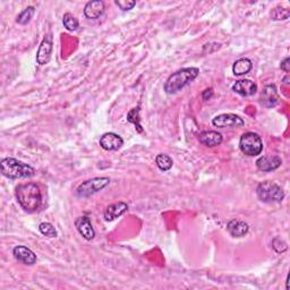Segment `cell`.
I'll list each match as a JSON object with an SVG mask.
<instances>
[{"label": "cell", "mask_w": 290, "mask_h": 290, "mask_svg": "<svg viewBox=\"0 0 290 290\" xmlns=\"http://www.w3.org/2000/svg\"><path fill=\"white\" fill-rule=\"evenodd\" d=\"M16 199L24 211L29 213L35 212L42 202L41 190L34 183L21 184L16 187Z\"/></svg>", "instance_id": "1"}, {"label": "cell", "mask_w": 290, "mask_h": 290, "mask_svg": "<svg viewBox=\"0 0 290 290\" xmlns=\"http://www.w3.org/2000/svg\"><path fill=\"white\" fill-rule=\"evenodd\" d=\"M200 74V69L196 67L182 68L176 73L169 76L165 83V91L167 94H176L177 92L183 90L186 85L193 82Z\"/></svg>", "instance_id": "2"}, {"label": "cell", "mask_w": 290, "mask_h": 290, "mask_svg": "<svg viewBox=\"0 0 290 290\" xmlns=\"http://www.w3.org/2000/svg\"><path fill=\"white\" fill-rule=\"evenodd\" d=\"M2 173L9 179H21L33 177L35 170L33 167L14 158H5L2 160Z\"/></svg>", "instance_id": "3"}, {"label": "cell", "mask_w": 290, "mask_h": 290, "mask_svg": "<svg viewBox=\"0 0 290 290\" xmlns=\"http://www.w3.org/2000/svg\"><path fill=\"white\" fill-rule=\"evenodd\" d=\"M256 194L262 202L264 203H272V202H281L284 198L282 188L278 184L266 180L259 184L256 188Z\"/></svg>", "instance_id": "4"}, {"label": "cell", "mask_w": 290, "mask_h": 290, "mask_svg": "<svg viewBox=\"0 0 290 290\" xmlns=\"http://www.w3.org/2000/svg\"><path fill=\"white\" fill-rule=\"evenodd\" d=\"M109 184H110V178L108 177H96L85 180L76 188V195L79 198H89L105 189Z\"/></svg>", "instance_id": "5"}, {"label": "cell", "mask_w": 290, "mask_h": 290, "mask_svg": "<svg viewBox=\"0 0 290 290\" xmlns=\"http://www.w3.org/2000/svg\"><path fill=\"white\" fill-rule=\"evenodd\" d=\"M239 147L244 154L256 157L261 154L262 150H263V142L256 133L248 132L242 135L239 141Z\"/></svg>", "instance_id": "6"}, {"label": "cell", "mask_w": 290, "mask_h": 290, "mask_svg": "<svg viewBox=\"0 0 290 290\" xmlns=\"http://www.w3.org/2000/svg\"><path fill=\"white\" fill-rule=\"evenodd\" d=\"M213 126L218 128H226V127H242L245 125L243 118H240L237 114L234 113H222L215 117L212 120Z\"/></svg>", "instance_id": "7"}, {"label": "cell", "mask_w": 290, "mask_h": 290, "mask_svg": "<svg viewBox=\"0 0 290 290\" xmlns=\"http://www.w3.org/2000/svg\"><path fill=\"white\" fill-rule=\"evenodd\" d=\"M53 49V43H52V35L51 33L47 34L41 42L39 47V50L36 53V62L39 65H47L50 62L51 53Z\"/></svg>", "instance_id": "8"}, {"label": "cell", "mask_w": 290, "mask_h": 290, "mask_svg": "<svg viewBox=\"0 0 290 290\" xmlns=\"http://www.w3.org/2000/svg\"><path fill=\"white\" fill-rule=\"evenodd\" d=\"M14 257L25 265H33L36 263V255L34 252L23 245H18L13 249Z\"/></svg>", "instance_id": "9"}, {"label": "cell", "mask_w": 290, "mask_h": 290, "mask_svg": "<svg viewBox=\"0 0 290 290\" xmlns=\"http://www.w3.org/2000/svg\"><path fill=\"white\" fill-rule=\"evenodd\" d=\"M261 105L265 108H273L278 105L279 102V94L277 91L276 85L270 84L266 85L260 96Z\"/></svg>", "instance_id": "10"}, {"label": "cell", "mask_w": 290, "mask_h": 290, "mask_svg": "<svg viewBox=\"0 0 290 290\" xmlns=\"http://www.w3.org/2000/svg\"><path fill=\"white\" fill-rule=\"evenodd\" d=\"M123 144L124 140L116 133H106L100 139V145L106 151H117Z\"/></svg>", "instance_id": "11"}, {"label": "cell", "mask_w": 290, "mask_h": 290, "mask_svg": "<svg viewBox=\"0 0 290 290\" xmlns=\"http://www.w3.org/2000/svg\"><path fill=\"white\" fill-rule=\"evenodd\" d=\"M75 226L78 228L79 233L82 235V237L86 240H92L95 237V231L92 227L90 218L87 216H82L76 219Z\"/></svg>", "instance_id": "12"}, {"label": "cell", "mask_w": 290, "mask_h": 290, "mask_svg": "<svg viewBox=\"0 0 290 290\" xmlns=\"http://www.w3.org/2000/svg\"><path fill=\"white\" fill-rule=\"evenodd\" d=\"M281 163H282L281 158H279L278 156H271V157L265 156L257 159L256 167L259 168L261 171L270 172L273 170H277V169L281 166Z\"/></svg>", "instance_id": "13"}, {"label": "cell", "mask_w": 290, "mask_h": 290, "mask_svg": "<svg viewBox=\"0 0 290 290\" xmlns=\"http://www.w3.org/2000/svg\"><path fill=\"white\" fill-rule=\"evenodd\" d=\"M233 90L242 96H250L256 93L257 85L250 80H240L234 84Z\"/></svg>", "instance_id": "14"}, {"label": "cell", "mask_w": 290, "mask_h": 290, "mask_svg": "<svg viewBox=\"0 0 290 290\" xmlns=\"http://www.w3.org/2000/svg\"><path fill=\"white\" fill-rule=\"evenodd\" d=\"M127 210L128 205L126 204L125 202H116V203H112L107 206L103 217H105L106 221H113L116 220L117 218L122 217Z\"/></svg>", "instance_id": "15"}, {"label": "cell", "mask_w": 290, "mask_h": 290, "mask_svg": "<svg viewBox=\"0 0 290 290\" xmlns=\"http://www.w3.org/2000/svg\"><path fill=\"white\" fill-rule=\"evenodd\" d=\"M105 13V3L101 0H93L89 2L84 7V15L89 20H96Z\"/></svg>", "instance_id": "16"}, {"label": "cell", "mask_w": 290, "mask_h": 290, "mask_svg": "<svg viewBox=\"0 0 290 290\" xmlns=\"http://www.w3.org/2000/svg\"><path fill=\"white\" fill-rule=\"evenodd\" d=\"M199 141L207 147H215L222 143V135L216 130H205L199 135Z\"/></svg>", "instance_id": "17"}, {"label": "cell", "mask_w": 290, "mask_h": 290, "mask_svg": "<svg viewBox=\"0 0 290 290\" xmlns=\"http://www.w3.org/2000/svg\"><path fill=\"white\" fill-rule=\"evenodd\" d=\"M227 230L229 231V234H230L233 237L239 238V237L245 236V235L248 233L249 227H248V224L244 222V221L231 220L230 222L227 224Z\"/></svg>", "instance_id": "18"}, {"label": "cell", "mask_w": 290, "mask_h": 290, "mask_svg": "<svg viewBox=\"0 0 290 290\" xmlns=\"http://www.w3.org/2000/svg\"><path fill=\"white\" fill-rule=\"evenodd\" d=\"M253 64H252L250 59L248 58H240L233 65V73L236 76H243L248 74L250 72Z\"/></svg>", "instance_id": "19"}, {"label": "cell", "mask_w": 290, "mask_h": 290, "mask_svg": "<svg viewBox=\"0 0 290 290\" xmlns=\"http://www.w3.org/2000/svg\"><path fill=\"white\" fill-rule=\"evenodd\" d=\"M156 163H157V166H158L159 169H160V170L168 171V170H170V169L172 168L173 161H172V159L170 157L161 153V154H158L157 156Z\"/></svg>", "instance_id": "20"}, {"label": "cell", "mask_w": 290, "mask_h": 290, "mask_svg": "<svg viewBox=\"0 0 290 290\" xmlns=\"http://www.w3.org/2000/svg\"><path fill=\"white\" fill-rule=\"evenodd\" d=\"M34 14H35L34 7H32V6L27 7L17 16V20H16V22H17V23L21 25H26L27 23H30V21L32 20V17H33Z\"/></svg>", "instance_id": "21"}, {"label": "cell", "mask_w": 290, "mask_h": 290, "mask_svg": "<svg viewBox=\"0 0 290 290\" xmlns=\"http://www.w3.org/2000/svg\"><path fill=\"white\" fill-rule=\"evenodd\" d=\"M127 120L129 123H132L135 125V128L138 129L139 133L143 132V128L141 126V118H140V108H133L127 114Z\"/></svg>", "instance_id": "22"}, {"label": "cell", "mask_w": 290, "mask_h": 290, "mask_svg": "<svg viewBox=\"0 0 290 290\" xmlns=\"http://www.w3.org/2000/svg\"><path fill=\"white\" fill-rule=\"evenodd\" d=\"M63 24L66 27L68 31H76L79 29L80 23L78 18H75V16L70 13H66L63 17Z\"/></svg>", "instance_id": "23"}, {"label": "cell", "mask_w": 290, "mask_h": 290, "mask_svg": "<svg viewBox=\"0 0 290 290\" xmlns=\"http://www.w3.org/2000/svg\"><path fill=\"white\" fill-rule=\"evenodd\" d=\"M39 230L43 235V236H46V237L54 238V237L58 236V233L56 230V228H54L53 224H51L50 222H42V223H40Z\"/></svg>", "instance_id": "24"}, {"label": "cell", "mask_w": 290, "mask_h": 290, "mask_svg": "<svg viewBox=\"0 0 290 290\" xmlns=\"http://www.w3.org/2000/svg\"><path fill=\"white\" fill-rule=\"evenodd\" d=\"M289 16H290L289 9L282 7H277L273 9L271 13V17L275 21H286L289 18Z\"/></svg>", "instance_id": "25"}, {"label": "cell", "mask_w": 290, "mask_h": 290, "mask_svg": "<svg viewBox=\"0 0 290 290\" xmlns=\"http://www.w3.org/2000/svg\"><path fill=\"white\" fill-rule=\"evenodd\" d=\"M114 4H116L120 9L124 10V12H127V10L134 8L136 2H134V0H116Z\"/></svg>", "instance_id": "26"}, {"label": "cell", "mask_w": 290, "mask_h": 290, "mask_svg": "<svg viewBox=\"0 0 290 290\" xmlns=\"http://www.w3.org/2000/svg\"><path fill=\"white\" fill-rule=\"evenodd\" d=\"M272 246L277 253H283L284 250H287L288 246L287 244L283 242V240L280 237H277L275 240L272 242Z\"/></svg>", "instance_id": "27"}, {"label": "cell", "mask_w": 290, "mask_h": 290, "mask_svg": "<svg viewBox=\"0 0 290 290\" xmlns=\"http://www.w3.org/2000/svg\"><path fill=\"white\" fill-rule=\"evenodd\" d=\"M213 96V89H206L205 91H203V93H202V99H203L204 101H207V100H210L211 98Z\"/></svg>", "instance_id": "28"}, {"label": "cell", "mask_w": 290, "mask_h": 290, "mask_svg": "<svg viewBox=\"0 0 290 290\" xmlns=\"http://www.w3.org/2000/svg\"><path fill=\"white\" fill-rule=\"evenodd\" d=\"M281 69L283 70V72H286V73H289V70H290V58L287 57L286 59L283 60V62L281 63Z\"/></svg>", "instance_id": "29"}]
</instances>
